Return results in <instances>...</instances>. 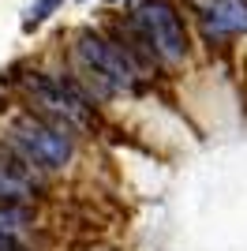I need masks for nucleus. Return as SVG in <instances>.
<instances>
[{"instance_id": "nucleus-1", "label": "nucleus", "mask_w": 247, "mask_h": 251, "mask_svg": "<svg viewBox=\"0 0 247 251\" xmlns=\"http://www.w3.org/2000/svg\"><path fill=\"white\" fill-rule=\"evenodd\" d=\"M11 143L23 150V157L30 165H41V169H64L68 157H72V139L64 127H52L45 124L41 116L26 113L11 124Z\"/></svg>"}, {"instance_id": "nucleus-2", "label": "nucleus", "mask_w": 247, "mask_h": 251, "mask_svg": "<svg viewBox=\"0 0 247 251\" xmlns=\"http://www.w3.org/2000/svg\"><path fill=\"white\" fill-rule=\"evenodd\" d=\"M75 52H79V60L86 64V72L98 79V90H101V94L127 90V86L135 83V64L120 45L105 42V38H98V34H90V30H82L79 42H75Z\"/></svg>"}, {"instance_id": "nucleus-3", "label": "nucleus", "mask_w": 247, "mask_h": 251, "mask_svg": "<svg viewBox=\"0 0 247 251\" xmlns=\"http://www.w3.org/2000/svg\"><path fill=\"white\" fill-rule=\"evenodd\" d=\"M135 26L143 30L146 45L161 56V60L176 64L187 56V34H184V23L176 15V8L169 0H143L135 8Z\"/></svg>"}, {"instance_id": "nucleus-4", "label": "nucleus", "mask_w": 247, "mask_h": 251, "mask_svg": "<svg viewBox=\"0 0 247 251\" xmlns=\"http://www.w3.org/2000/svg\"><path fill=\"white\" fill-rule=\"evenodd\" d=\"M26 90H30L34 101H38L49 116H56L60 124L94 127V105L75 83H52L45 75H34V79H26Z\"/></svg>"}, {"instance_id": "nucleus-5", "label": "nucleus", "mask_w": 247, "mask_h": 251, "mask_svg": "<svg viewBox=\"0 0 247 251\" xmlns=\"http://www.w3.org/2000/svg\"><path fill=\"white\" fill-rule=\"evenodd\" d=\"M206 34H247V0H195Z\"/></svg>"}, {"instance_id": "nucleus-6", "label": "nucleus", "mask_w": 247, "mask_h": 251, "mask_svg": "<svg viewBox=\"0 0 247 251\" xmlns=\"http://www.w3.org/2000/svg\"><path fill=\"white\" fill-rule=\"evenodd\" d=\"M34 191V176L15 161H0V202L4 199H26Z\"/></svg>"}, {"instance_id": "nucleus-7", "label": "nucleus", "mask_w": 247, "mask_h": 251, "mask_svg": "<svg viewBox=\"0 0 247 251\" xmlns=\"http://www.w3.org/2000/svg\"><path fill=\"white\" fill-rule=\"evenodd\" d=\"M60 4H64V0H34L30 11H26V19H23V30H34V26H41V23L49 19V15L60 8Z\"/></svg>"}, {"instance_id": "nucleus-8", "label": "nucleus", "mask_w": 247, "mask_h": 251, "mask_svg": "<svg viewBox=\"0 0 247 251\" xmlns=\"http://www.w3.org/2000/svg\"><path fill=\"white\" fill-rule=\"evenodd\" d=\"M30 221V214L19 206H0V236H11L15 229H23Z\"/></svg>"}, {"instance_id": "nucleus-9", "label": "nucleus", "mask_w": 247, "mask_h": 251, "mask_svg": "<svg viewBox=\"0 0 247 251\" xmlns=\"http://www.w3.org/2000/svg\"><path fill=\"white\" fill-rule=\"evenodd\" d=\"M0 251H23V248H19V244H11L8 236H0Z\"/></svg>"}]
</instances>
